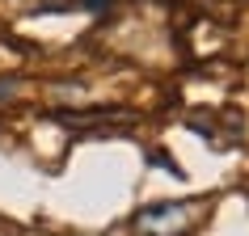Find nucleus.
<instances>
[{"label":"nucleus","mask_w":249,"mask_h":236,"mask_svg":"<svg viewBox=\"0 0 249 236\" xmlns=\"http://www.w3.org/2000/svg\"><path fill=\"white\" fill-rule=\"evenodd\" d=\"M195 228V207L190 202H160V207L140 211L135 232L140 236H186Z\"/></svg>","instance_id":"obj_1"}]
</instances>
